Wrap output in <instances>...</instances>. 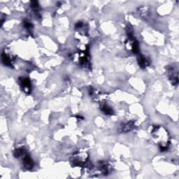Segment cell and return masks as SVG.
Segmentation results:
<instances>
[{"label":"cell","mask_w":179,"mask_h":179,"mask_svg":"<svg viewBox=\"0 0 179 179\" xmlns=\"http://www.w3.org/2000/svg\"><path fill=\"white\" fill-rule=\"evenodd\" d=\"M135 127L134 122H127L122 124L121 126L120 127V132H130L131 130H134Z\"/></svg>","instance_id":"3957f363"},{"label":"cell","mask_w":179,"mask_h":179,"mask_svg":"<svg viewBox=\"0 0 179 179\" xmlns=\"http://www.w3.org/2000/svg\"><path fill=\"white\" fill-rule=\"evenodd\" d=\"M2 60L3 63L8 67H12L13 59L11 55H9L6 53H3L2 54Z\"/></svg>","instance_id":"277c9868"},{"label":"cell","mask_w":179,"mask_h":179,"mask_svg":"<svg viewBox=\"0 0 179 179\" xmlns=\"http://www.w3.org/2000/svg\"><path fill=\"white\" fill-rule=\"evenodd\" d=\"M151 134L158 142L160 151H166L169 145V135L166 130L162 127H155L152 130Z\"/></svg>","instance_id":"6da1fadb"},{"label":"cell","mask_w":179,"mask_h":179,"mask_svg":"<svg viewBox=\"0 0 179 179\" xmlns=\"http://www.w3.org/2000/svg\"><path fill=\"white\" fill-rule=\"evenodd\" d=\"M138 62H139V66H141L143 68L147 67L148 65L149 64L148 60L144 56H143V55H139V58H138Z\"/></svg>","instance_id":"8992f818"},{"label":"cell","mask_w":179,"mask_h":179,"mask_svg":"<svg viewBox=\"0 0 179 179\" xmlns=\"http://www.w3.org/2000/svg\"><path fill=\"white\" fill-rule=\"evenodd\" d=\"M23 24H24V26H25V27L26 29H27V30H30V29H32V23H31L30 22L27 20H24Z\"/></svg>","instance_id":"52a82bcc"},{"label":"cell","mask_w":179,"mask_h":179,"mask_svg":"<svg viewBox=\"0 0 179 179\" xmlns=\"http://www.w3.org/2000/svg\"><path fill=\"white\" fill-rule=\"evenodd\" d=\"M101 110L104 113H105L106 115H113V108L111 107L110 106H108L106 104H103L101 106Z\"/></svg>","instance_id":"5b68a950"},{"label":"cell","mask_w":179,"mask_h":179,"mask_svg":"<svg viewBox=\"0 0 179 179\" xmlns=\"http://www.w3.org/2000/svg\"><path fill=\"white\" fill-rule=\"evenodd\" d=\"M19 83L23 90L26 93H30L31 92V89H32V86H31V82L30 79L26 77H20L19 79Z\"/></svg>","instance_id":"7a4b0ae2"}]
</instances>
